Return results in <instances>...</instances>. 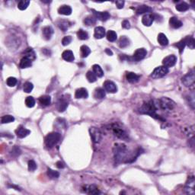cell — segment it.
Instances as JSON below:
<instances>
[{
  "label": "cell",
  "instance_id": "cell-1",
  "mask_svg": "<svg viewBox=\"0 0 195 195\" xmlns=\"http://www.w3.org/2000/svg\"><path fill=\"white\" fill-rule=\"evenodd\" d=\"M142 149L139 148L134 154H130L127 146L122 143H117L114 148V158L117 163H128L135 161L136 158L141 154Z\"/></svg>",
  "mask_w": 195,
  "mask_h": 195
},
{
  "label": "cell",
  "instance_id": "cell-2",
  "mask_svg": "<svg viewBox=\"0 0 195 195\" xmlns=\"http://www.w3.org/2000/svg\"><path fill=\"white\" fill-rule=\"evenodd\" d=\"M157 109H158V107H157L156 103L153 100H150L143 103V104L139 108V112L141 114H148L150 117L156 118V119H158L160 121H164L161 117H159V115L156 114Z\"/></svg>",
  "mask_w": 195,
  "mask_h": 195
},
{
  "label": "cell",
  "instance_id": "cell-3",
  "mask_svg": "<svg viewBox=\"0 0 195 195\" xmlns=\"http://www.w3.org/2000/svg\"><path fill=\"white\" fill-rule=\"evenodd\" d=\"M157 107H159L164 111H171L173 110L175 106V103L173 102L172 99L166 98V97H162L160 99L157 100L156 103Z\"/></svg>",
  "mask_w": 195,
  "mask_h": 195
},
{
  "label": "cell",
  "instance_id": "cell-4",
  "mask_svg": "<svg viewBox=\"0 0 195 195\" xmlns=\"http://www.w3.org/2000/svg\"><path fill=\"white\" fill-rule=\"evenodd\" d=\"M61 134L57 132H52L50 133L47 135L46 136L44 142H45L46 146L49 148H52L60 141Z\"/></svg>",
  "mask_w": 195,
  "mask_h": 195
},
{
  "label": "cell",
  "instance_id": "cell-5",
  "mask_svg": "<svg viewBox=\"0 0 195 195\" xmlns=\"http://www.w3.org/2000/svg\"><path fill=\"white\" fill-rule=\"evenodd\" d=\"M111 130H112L113 134H114V136H116L118 138L121 139H128V134H127V131H126L119 123H113V124H111Z\"/></svg>",
  "mask_w": 195,
  "mask_h": 195
},
{
  "label": "cell",
  "instance_id": "cell-6",
  "mask_svg": "<svg viewBox=\"0 0 195 195\" xmlns=\"http://www.w3.org/2000/svg\"><path fill=\"white\" fill-rule=\"evenodd\" d=\"M169 73V68L165 67V66H160L155 69L153 72L151 73L150 76L153 79H159L163 76H166Z\"/></svg>",
  "mask_w": 195,
  "mask_h": 195
},
{
  "label": "cell",
  "instance_id": "cell-7",
  "mask_svg": "<svg viewBox=\"0 0 195 195\" xmlns=\"http://www.w3.org/2000/svg\"><path fill=\"white\" fill-rule=\"evenodd\" d=\"M195 76L194 71L191 70L181 79V82L186 87H193L194 85Z\"/></svg>",
  "mask_w": 195,
  "mask_h": 195
},
{
  "label": "cell",
  "instance_id": "cell-8",
  "mask_svg": "<svg viewBox=\"0 0 195 195\" xmlns=\"http://www.w3.org/2000/svg\"><path fill=\"white\" fill-rule=\"evenodd\" d=\"M89 134L90 136H91V140L93 141L95 143H99L102 139V133H101L100 130L97 128V127H90Z\"/></svg>",
  "mask_w": 195,
  "mask_h": 195
},
{
  "label": "cell",
  "instance_id": "cell-9",
  "mask_svg": "<svg viewBox=\"0 0 195 195\" xmlns=\"http://www.w3.org/2000/svg\"><path fill=\"white\" fill-rule=\"evenodd\" d=\"M194 176H190L188 177V181H187L186 185H185V193L188 194H194Z\"/></svg>",
  "mask_w": 195,
  "mask_h": 195
},
{
  "label": "cell",
  "instance_id": "cell-10",
  "mask_svg": "<svg viewBox=\"0 0 195 195\" xmlns=\"http://www.w3.org/2000/svg\"><path fill=\"white\" fill-rule=\"evenodd\" d=\"M146 55H147L146 50L144 49V48H139V49H137L134 52V56H133V60L137 62L140 61V60H143L146 57Z\"/></svg>",
  "mask_w": 195,
  "mask_h": 195
},
{
  "label": "cell",
  "instance_id": "cell-11",
  "mask_svg": "<svg viewBox=\"0 0 195 195\" xmlns=\"http://www.w3.org/2000/svg\"><path fill=\"white\" fill-rule=\"evenodd\" d=\"M176 62H177V57L175 55H169L164 58L162 64L165 67L169 68V67L174 66L175 65Z\"/></svg>",
  "mask_w": 195,
  "mask_h": 195
},
{
  "label": "cell",
  "instance_id": "cell-12",
  "mask_svg": "<svg viewBox=\"0 0 195 195\" xmlns=\"http://www.w3.org/2000/svg\"><path fill=\"white\" fill-rule=\"evenodd\" d=\"M104 90L109 93H116L118 91V87H117L116 84L113 83L112 81L110 80H107L104 83Z\"/></svg>",
  "mask_w": 195,
  "mask_h": 195
},
{
  "label": "cell",
  "instance_id": "cell-13",
  "mask_svg": "<svg viewBox=\"0 0 195 195\" xmlns=\"http://www.w3.org/2000/svg\"><path fill=\"white\" fill-rule=\"evenodd\" d=\"M92 12H93L94 17L100 21H105L111 18V15L107 12H97L95 10H92Z\"/></svg>",
  "mask_w": 195,
  "mask_h": 195
},
{
  "label": "cell",
  "instance_id": "cell-14",
  "mask_svg": "<svg viewBox=\"0 0 195 195\" xmlns=\"http://www.w3.org/2000/svg\"><path fill=\"white\" fill-rule=\"evenodd\" d=\"M15 134L18 138H25V137H26L27 136H28L31 134V131L27 128H25V127L20 126L15 130Z\"/></svg>",
  "mask_w": 195,
  "mask_h": 195
},
{
  "label": "cell",
  "instance_id": "cell-15",
  "mask_svg": "<svg viewBox=\"0 0 195 195\" xmlns=\"http://www.w3.org/2000/svg\"><path fill=\"white\" fill-rule=\"evenodd\" d=\"M42 34L43 37L45 40H47V41L50 40V38L53 34V29L50 26H46L43 28Z\"/></svg>",
  "mask_w": 195,
  "mask_h": 195
},
{
  "label": "cell",
  "instance_id": "cell-16",
  "mask_svg": "<svg viewBox=\"0 0 195 195\" xmlns=\"http://www.w3.org/2000/svg\"><path fill=\"white\" fill-rule=\"evenodd\" d=\"M88 97V92L87 89L84 88H80L76 91L75 98L77 99H87Z\"/></svg>",
  "mask_w": 195,
  "mask_h": 195
},
{
  "label": "cell",
  "instance_id": "cell-17",
  "mask_svg": "<svg viewBox=\"0 0 195 195\" xmlns=\"http://www.w3.org/2000/svg\"><path fill=\"white\" fill-rule=\"evenodd\" d=\"M140 76L133 72H127L126 73V79L130 83H136L139 81Z\"/></svg>",
  "mask_w": 195,
  "mask_h": 195
},
{
  "label": "cell",
  "instance_id": "cell-18",
  "mask_svg": "<svg viewBox=\"0 0 195 195\" xmlns=\"http://www.w3.org/2000/svg\"><path fill=\"white\" fill-rule=\"evenodd\" d=\"M155 17L152 14H146L142 18V23L145 26H150L153 25V21H154Z\"/></svg>",
  "mask_w": 195,
  "mask_h": 195
},
{
  "label": "cell",
  "instance_id": "cell-19",
  "mask_svg": "<svg viewBox=\"0 0 195 195\" xmlns=\"http://www.w3.org/2000/svg\"><path fill=\"white\" fill-rule=\"evenodd\" d=\"M105 35V29L103 27L99 26L95 28V33H94V37L96 39H102Z\"/></svg>",
  "mask_w": 195,
  "mask_h": 195
},
{
  "label": "cell",
  "instance_id": "cell-20",
  "mask_svg": "<svg viewBox=\"0 0 195 195\" xmlns=\"http://www.w3.org/2000/svg\"><path fill=\"white\" fill-rule=\"evenodd\" d=\"M169 25L174 29H177V28H181L182 26V22L180 21L179 19L176 17H172V18L169 19Z\"/></svg>",
  "mask_w": 195,
  "mask_h": 195
},
{
  "label": "cell",
  "instance_id": "cell-21",
  "mask_svg": "<svg viewBox=\"0 0 195 195\" xmlns=\"http://www.w3.org/2000/svg\"><path fill=\"white\" fill-rule=\"evenodd\" d=\"M58 12L60 15H69L72 14V8L69 5H64L60 6L58 9Z\"/></svg>",
  "mask_w": 195,
  "mask_h": 195
},
{
  "label": "cell",
  "instance_id": "cell-22",
  "mask_svg": "<svg viewBox=\"0 0 195 195\" xmlns=\"http://www.w3.org/2000/svg\"><path fill=\"white\" fill-rule=\"evenodd\" d=\"M62 57L64 60L67 62H72L75 60V56H74L73 53H72V50H65L62 54Z\"/></svg>",
  "mask_w": 195,
  "mask_h": 195
},
{
  "label": "cell",
  "instance_id": "cell-23",
  "mask_svg": "<svg viewBox=\"0 0 195 195\" xmlns=\"http://www.w3.org/2000/svg\"><path fill=\"white\" fill-rule=\"evenodd\" d=\"M57 25L63 31H66L71 25V23L67 20H60L57 21Z\"/></svg>",
  "mask_w": 195,
  "mask_h": 195
},
{
  "label": "cell",
  "instance_id": "cell-24",
  "mask_svg": "<svg viewBox=\"0 0 195 195\" xmlns=\"http://www.w3.org/2000/svg\"><path fill=\"white\" fill-rule=\"evenodd\" d=\"M153 11V9L150 8V6L148 5H140V6H138V7L136 9V12L137 15H141L143 14V13L146 12H150Z\"/></svg>",
  "mask_w": 195,
  "mask_h": 195
},
{
  "label": "cell",
  "instance_id": "cell-25",
  "mask_svg": "<svg viewBox=\"0 0 195 195\" xmlns=\"http://www.w3.org/2000/svg\"><path fill=\"white\" fill-rule=\"evenodd\" d=\"M85 191L86 192L87 194H100L99 188L94 185L85 186Z\"/></svg>",
  "mask_w": 195,
  "mask_h": 195
},
{
  "label": "cell",
  "instance_id": "cell-26",
  "mask_svg": "<svg viewBox=\"0 0 195 195\" xmlns=\"http://www.w3.org/2000/svg\"><path fill=\"white\" fill-rule=\"evenodd\" d=\"M105 91L102 88H98L94 91V98L95 99H102L105 97Z\"/></svg>",
  "mask_w": 195,
  "mask_h": 195
},
{
  "label": "cell",
  "instance_id": "cell-27",
  "mask_svg": "<svg viewBox=\"0 0 195 195\" xmlns=\"http://www.w3.org/2000/svg\"><path fill=\"white\" fill-rule=\"evenodd\" d=\"M32 65V61L30 60V59L27 58V57H23L22 59L20 61L19 64V66L20 68L21 69H25V68H28V67H31Z\"/></svg>",
  "mask_w": 195,
  "mask_h": 195
},
{
  "label": "cell",
  "instance_id": "cell-28",
  "mask_svg": "<svg viewBox=\"0 0 195 195\" xmlns=\"http://www.w3.org/2000/svg\"><path fill=\"white\" fill-rule=\"evenodd\" d=\"M40 104L43 106H48L51 103V98L49 95H43L39 99Z\"/></svg>",
  "mask_w": 195,
  "mask_h": 195
},
{
  "label": "cell",
  "instance_id": "cell-29",
  "mask_svg": "<svg viewBox=\"0 0 195 195\" xmlns=\"http://www.w3.org/2000/svg\"><path fill=\"white\" fill-rule=\"evenodd\" d=\"M158 42L160 45L166 46L169 44V40L163 33H160L158 35Z\"/></svg>",
  "mask_w": 195,
  "mask_h": 195
},
{
  "label": "cell",
  "instance_id": "cell-30",
  "mask_svg": "<svg viewBox=\"0 0 195 195\" xmlns=\"http://www.w3.org/2000/svg\"><path fill=\"white\" fill-rule=\"evenodd\" d=\"M68 102L66 99H60L58 102V110L60 112H63L68 107Z\"/></svg>",
  "mask_w": 195,
  "mask_h": 195
},
{
  "label": "cell",
  "instance_id": "cell-31",
  "mask_svg": "<svg viewBox=\"0 0 195 195\" xmlns=\"http://www.w3.org/2000/svg\"><path fill=\"white\" fill-rule=\"evenodd\" d=\"M184 39H185V44H186L188 47H189V48H191V49H194L195 41L194 37H192V36H188V37H186Z\"/></svg>",
  "mask_w": 195,
  "mask_h": 195
},
{
  "label": "cell",
  "instance_id": "cell-32",
  "mask_svg": "<svg viewBox=\"0 0 195 195\" xmlns=\"http://www.w3.org/2000/svg\"><path fill=\"white\" fill-rule=\"evenodd\" d=\"M92 69H93L94 73H95L98 77H102V76H104V71L102 70V67L99 65H98V64H95V65L92 66Z\"/></svg>",
  "mask_w": 195,
  "mask_h": 195
},
{
  "label": "cell",
  "instance_id": "cell-33",
  "mask_svg": "<svg viewBox=\"0 0 195 195\" xmlns=\"http://www.w3.org/2000/svg\"><path fill=\"white\" fill-rule=\"evenodd\" d=\"M80 53H81V56L83 58H85L91 53V50L86 45H83L80 47Z\"/></svg>",
  "mask_w": 195,
  "mask_h": 195
},
{
  "label": "cell",
  "instance_id": "cell-34",
  "mask_svg": "<svg viewBox=\"0 0 195 195\" xmlns=\"http://www.w3.org/2000/svg\"><path fill=\"white\" fill-rule=\"evenodd\" d=\"M95 23H96V18L94 16H87L84 19V24L87 26H92V25H95Z\"/></svg>",
  "mask_w": 195,
  "mask_h": 195
},
{
  "label": "cell",
  "instance_id": "cell-35",
  "mask_svg": "<svg viewBox=\"0 0 195 195\" xmlns=\"http://www.w3.org/2000/svg\"><path fill=\"white\" fill-rule=\"evenodd\" d=\"M119 47L121 48H125L127 47V46L130 44V41H129V39L127 38V37H125V36H122L119 40Z\"/></svg>",
  "mask_w": 195,
  "mask_h": 195
},
{
  "label": "cell",
  "instance_id": "cell-36",
  "mask_svg": "<svg viewBox=\"0 0 195 195\" xmlns=\"http://www.w3.org/2000/svg\"><path fill=\"white\" fill-rule=\"evenodd\" d=\"M189 7H190V5L185 2H180L179 4L176 5V9L179 12H185L189 9Z\"/></svg>",
  "mask_w": 195,
  "mask_h": 195
},
{
  "label": "cell",
  "instance_id": "cell-37",
  "mask_svg": "<svg viewBox=\"0 0 195 195\" xmlns=\"http://www.w3.org/2000/svg\"><path fill=\"white\" fill-rule=\"evenodd\" d=\"M47 176L50 179H56V178H58L60 177V173L58 172H56V171H54L51 169H47Z\"/></svg>",
  "mask_w": 195,
  "mask_h": 195
},
{
  "label": "cell",
  "instance_id": "cell-38",
  "mask_svg": "<svg viewBox=\"0 0 195 195\" xmlns=\"http://www.w3.org/2000/svg\"><path fill=\"white\" fill-rule=\"evenodd\" d=\"M117 38H118V35H117L116 32L111 30L107 31V39L109 41H111V42H114V41L117 40Z\"/></svg>",
  "mask_w": 195,
  "mask_h": 195
},
{
  "label": "cell",
  "instance_id": "cell-39",
  "mask_svg": "<svg viewBox=\"0 0 195 195\" xmlns=\"http://www.w3.org/2000/svg\"><path fill=\"white\" fill-rule=\"evenodd\" d=\"M77 37L79 40H87L88 38V34L85 31L83 30V29H80V30L78 31L77 32Z\"/></svg>",
  "mask_w": 195,
  "mask_h": 195
},
{
  "label": "cell",
  "instance_id": "cell-40",
  "mask_svg": "<svg viewBox=\"0 0 195 195\" xmlns=\"http://www.w3.org/2000/svg\"><path fill=\"white\" fill-rule=\"evenodd\" d=\"M25 57L30 59L31 61L35 59V53H34V50L31 49V48H28V49L25 50Z\"/></svg>",
  "mask_w": 195,
  "mask_h": 195
},
{
  "label": "cell",
  "instance_id": "cell-41",
  "mask_svg": "<svg viewBox=\"0 0 195 195\" xmlns=\"http://www.w3.org/2000/svg\"><path fill=\"white\" fill-rule=\"evenodd\" d=\"M86 78L89 83H95L97 80V76L93 71H88L86 73Z\"/></svg>",
  "mask_w": 195,
  "mask_h": 195
},
{
  "label": "cell",
  "instance_id": "cell-42",
  "mask_svg": "<svg viewBox=\"0 0 195 195\" xmlns=\"http://www.w3.org/2000/svg\"><path fill=\"white\" fill-rule=\"evenodd\" d=\"M29 4H30V1H28V0H21V1L18 2V8L20 10H25V9H26L28 7Z\"/></svg>",
  "mask_w": 195,
  "mask_h": 195
},
{
  "label": "cell",
  "instance_id": "cell-43",
  "mask_svg": "<svg viewBox=\"0 0 195 195\" xmlns=\"http://www.w3.org/2000/svg\"><path fill=\"white\" fill-rule=\"evenodd\" d=\"M15 121V118L12 115H5V116L2 117L1 118V122L2 123H12Z\"/></svg>",
  "mask_w": 195,
  "mask_h": 195
},
{
  "label": "cell",
  "instance_id": "cell-44",
  "mask_svg": "<svg viewBox=\"0 0 195 195\" xmlns=\"http://www.w3.org/2000/svg\"><path fill=\"white\" fill-rule=\"evenodd\" d=\"M25 104L28 107H33L35 105V100L31 96L27 97L26 99H25Z\"/></svg>",
  "mask_w": 195,
  "mask_h": 195
},
{
  "label": "cell",
  "instance_id": "cell-45",
  "mask_svg": "<svg viewBox=\"0 0 195 195\" xmlns=\"http://www.w3.org/2000/svg\"><path fill=\"white\" fill-rule=\"evenodd\" d=\"M34 85L31 83L30 82H27L24 85V91L26 92V93H30L31 91L33 90Z\"/></svg>",
  "mask_w": 195,
  "mask_h": 195
},
{
  "label": "cell",
  "instance_id": "cell-46",
  "mask_svg": "<svg viewBox=\"0 0 195 195\" xmlns=\"http://www.w3.org/2000/svg\"><path fill=\"white\" fill-rule=\"evenodd\" d=\"M175 47H177V49L179 50L180 53H182L183 50H184V49H185V46H186V44H185V39H182L181 41H179V42H177V44H175Z\"/></svg>",
  "mask_w": 195,
  "mask_h": 195
},
{
  "label": "cell",
  "instance_id": "cell-47",
  "mask_svg": "<svg viewBox=\"0 0 195 195\" xmlns=\"http://www.w3.org/2000/svg\"><path fill=\"white\" fill-rule=\"evenodd\" d=\"M17 83H18V81H17V79L15 77H9L6 80V83H7V85L9 87L15 86Z\"/></svg>",
  "mask_w": 195,
  "mask_h": 195
},
{
  "label": "cell",
  "instance_id": "cell-48",
  "mask_svg": "<svg viewBox=\"0 0 195 195\" xmlns=\"http://www.w3.org/2000/svg\"><path fill=\"white\" fill-rule=\"evenodd\" d=\"M28 170L30 171V172H34V171H35L36 169H37V164L36 162L34 161V160H29L28 161Z\"/></svg>",
  "mask_w": 195,
  "mask_h": 195
},
{
  "label": "cell",
  "instance_id": "cell-49",
  "mask_svg": "<svg viewBox=\"0 0 195 195\" xmlns=\"http://www.w3.org/2000/svg\"><path fill=\"white\" fill-rule=\"evenodd\" d=\"M72 37L71 36H66L62 40V44L64 46H67L72 42Z\"/></svg>",
  "mask_w": 195,
  "mask_h": 195
},
{
  "label": "cell",
  "instance_id": "cell-50",
  "mask_svg": "<svg viewBox=\"0 0 195 195\" xmlns=\"http://www.w3.org/2000/svg\"><path fill=\"white\" fill-rule=\"evenodd\" d=\"M122 27H123V28H125V29H129V28H130V21H129L128 20H124V21H123V22H122Z\"/></svg>",
  "mask_w": 195,
  "mask_h": 195
},
{
  "label": "cell",
  "instance_id": "cell-51",
  "mask_svg": "<svg viewBox=\"0 0 195 195\" xmlns=\"http://www.w3.org/2000/svg\"><path fill=\"white\" fill-rule=\"evenodd\" d=\"M124 3V1H116V2H115V4H116L117 7H118V9H122V8H123Z\"/></svg>",
  "mask_w": 195,
  "mask_h": 195
},
{
  "label": "cell",
  "instance_id": "cell-52",
  "mask_svg": "<svg viewBox=\"0 0 195 195\" xmlns=\"http://www.w3.org/2000/svg\"><path fill=\"white\" fill-rule=\"evenodd\" d=\"M56 167L58 168V169H64V168H65V165H64V162H61V161H59V162H56Z\"/></svg>",
  "mask_w": 195,
  "mask_h": 195
},
{
  "label": "cell",
  "instance_id": "cell-53",
  "mask_svg": "<svg viewBox=\"0 0 195 195\" xmlns=\"http://www.w3.org/2000/svg\"><path fill=\"white\" fill-rule=\"evenodd\" d=\"M105 52H106V53H107V54H108V55H110V56H112V55H113L112 51H111V50H109V49H106V50H105Z\"/></svg>",
  "mask_w": 195,
  "mask_h": 195
},
{
  "label": "cell",
  "instance_id": "cell-54",
  "mask_svg": "<svg viewBox=\"0 0 195 195\" xmlns=\"http://www.w3.org/2000/svg\"><path fill=\"white\" fill-rule=\"evenodd\" d=\"M9 187H10V188H15V190H17V191H21V189H20V188H18V187L15 186V185H9Z\"/></svg>",
  "mask_w": 195,
  "mask_h": 195
}]
</instances>
